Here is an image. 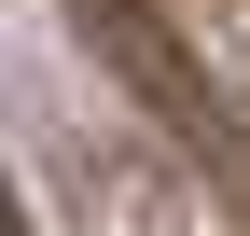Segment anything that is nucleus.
<instances>
[{"instance_id":"obj_1","label":"nucleus","mask_w":250,"mask_h":236,"mask_svg":"<svg viewBox=\"0 0 250 236\" xmlns=\"http://www.w3.org/2000/svg\"><path fill=\"white\" fill-rule=\"evenodd\" d=\"M195 14H208V42H236V56H250V0H195Z\"/></svg>"},{"instance_id":"obj_2","label":"nucleus","mask_w":250,"mask_h":236,"mask_svg":"<svg viewBox=\"0 0 250 236\" xmlns=\"http://www.w3.org/2000/svg\"><path fill=\"white\" fill-rule=\"evenodd\" d=\"M0 236H28V209H14V195H0Z\"/></svg>"},{"instance_id":"obj_3","label":"nucleus","mask_w":250,"mask_h":236,"mask_svg":"<svg viewBox=\"0 0 250 236\" xmlns=\"http://www.w3.org/2000/svg\"><path fill=\"white\" fill-rule=\"evenodd\" d=\"M236 167H250V139H236Z\"/></svg>"}]
</instances>
